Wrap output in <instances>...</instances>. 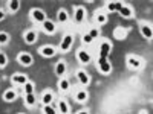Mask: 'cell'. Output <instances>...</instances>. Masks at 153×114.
Returning <instances> with one entry per match:
<instances>
[{
    "instance_id": "cell-16",
    "label": "cell",
    "mask_w": 153,
    "mask_h": 114,
    "mask_svg": "<svg viewBox=\"0 0 153 114\" xmlns=\"http://www.w3.org/2000/svg\"><path fill=\"white\" fill-rule=\"evenodd\" d=\"M109 53H110V43L104 41L103 44H101L100 55H101V58H107V56H109Z\"/></svg>"
},
{
    "instance_id": "cell-11",
    "label": "cell",
    "mask_w": 153,
    "mask_h": 114,
    "mask_svg": "<svg viewBox=\"0 0 153 114\" xmlns=\"http://www.w3.org/2000/svg\"><path fill=\"white\" fill-rule=\"evenodd\" d=\"M76 78H78L80 84H83V85H87L89 82H91V78H89V75L84 70H78V72H76Z\"/></svg>"
},
{
    "instance_id": "cell-4",
    "label": "cell",
    "mask_w": 153,
    "mask_h": 114,
    "mask_svg": "<svg viewBox=\"0 0 153 114\" xmlns=\"http://www.w3.org/2000/svg\"><path fill=\"white\" fill-rule=\"evenodd\" d=\"M31 17H32V20L37 21V23H43V21L46 20V14H45L42 9H37V8L31 11Z\"/></svg>"
},
{
    "instance_id": "cell-19",
    "label": "cell",
    "mask_w": 153,
    "mask_h": 114,
    "mask_svg": "<svg viewBox=\"0 0 153 114\" xmlns=\"http://www.w3.org/2000/svg\"><path fill=\"white\" fill-rule=\"evenodd\" d=\"M54 100V94L51 91H45L43 96H42V104L43 105H51V102Z\"/></svg>"
},
{
    "instance_id": "cell-18",
    "label": "cell",
    "mask_w": 153,
    "mask_h": 114,
    "mask_svg": "<svg viewBox=\"0 0 153 114\" xmlns=\"http://www.w3.org/2000/svg\"><path fill=\"white\" fill-rule=\"evenodd\" d=\"M118 12H120V14H121L124 18H132V17H133V11H132V8L126 6V5H123V8H121Z\"/></svg>"
},
{
    "instance_id": "cell-23",
    "label": "cell",
    "mask_w": 153,
    "mask_h": 114,
    "mask_svg": "<svg viewBox=\"0 0 153 114\" xmlns=\"http://www.w3.org/2000/svg\"><path fill=\"white\" fill-rule=\"evenodd\" d=\"M25 102H26V105H28V107H34V105H35V102H37L35 94H34V93H32V94H25Z\"/></svg>"
},
{
    "instance_id": "cell-7",
    "label": "cell",
    "mask_w": 153,
    "mask_h": 114,
    "mask_svg": "<svg viewBox=\"0 0 153 114\" xmlns=\"http://www.w3.org/2000/svg\"><path fill=\"white\" fill-rule=\"evenodd\" d=\"M126 62L130 69H141V61H139L138 58H135V56H132V55H129L126 58Z\"/></svg>"
},
{
    "instance_id": "cell-27",
    "label": "cell",
    "mask_w": 153,
    "mask_h": 114,
    "mask_svg": "<svg viewBox=\"0 0 153 114\" xmlns=\"http://www.w3.org/2000/svg\"><path fill=\"white\" fill-rule=\"evenodd\" d=\"M43 113L45 114H57V111L52 105H43Z\"/></svg>"
},
{
    "instance_id": "cell-14",
    "label": "cell",
    "mask_w": 153,
    "mask_h": 114,
    "mask_svg": "<svg viewBox=\"0 0 153 114\" xmlns=\"http://www.w3.org/2000/svg\"><path fill=\"white\" fill-rule=\"evenodd\" d=\"M65 73H66V64L63 61L57 62V64H55V75L58 76V78H63Z\"/></svg>"
},
{
    "instance_id": "cell-25",
    "label": "cell",
    "mask_w": 153,
    "mask_h": 114,
    "mask_svg": "<svg viewBox=\"0 0 153 114\" xmlns=\"http://www.w3.org/2000/svg\"><path fill=\"white\" fill-rule=\"evenodd\" d=\"M123 8V3L121 2H112V3H107V9L110 11V12H113V11H120Z\"/></svg>"
},
{
    "instance_id": "cell-2",
    "label": "cell",
    "mask_w": 153,
    "mask_h": 114,
    "mask_svg": "<svg viewBox=\"0 0 153 114\" xmlns=\"http://www.w3.org/2000/svg\"><path fill=\"white\" fill-rule=\"evenodd\" d=\"M98 69H100V72L103 75H109L112 72V66H110V62L107 61V58H100L98 59Z\"/></svg>"
},
{
    "instance_id": "cell-17",
    "label": "cell",
    "mask_w": 153,
    "mask_h": 114,
    "mask_svg": "<svg viewBox=\"0 0 153 114\" xmlns=\"http://www.w3.org/2000/svg\"><path fill=\"white\" fill-rule=\"evenodd\" d=\"M12 82L14 84H19V85H25L28 82V78L25 75H20V73H17V75H14L12 76Z\"/></svg>"
},
{
    "instance_id": "cell-31",
    "label": "cell",
    "mask_w": 153,
    "mask_h": 114,
    "mask_svg": "<svg viewBox=\"0 0 153 114\" xmlns=\"http://www.w3.org/2000/svg\"><path fill=\"white\" fill-rule=\"evenodd\" d=\"M83 41H84L86 44H91L94 40H92V37L89 35V34H84V35H83Z\"/></svg>"
},
{
    "instance_id": "cell-22",
    "label": "cell",
    "mask_w": 153,
    "mask_h": 114,
    "mask_svg": "<svg viewBox=\"0 0 153 114\" xmlns=\"http://www.w3.org/2000/svg\"><path fill=\"white\" fill-rule=\"evenodd\" d=\"M57 18H58L60 23H66V21L69 20V15H68V12H66L65 9H60V11L57 12Z\"/></svg>"
},
{
    "instance_id": "cell-8",
    "label": "cell",
    "mask_w": 153,
    "mask_h": 114,
    "mask_svg": "<svg viewBox=\"0 0 153 114\" xmlns=\"http://www.w3.org/2000/svg\"><path fill=\"white\" fill-rule=\"evenodd\" d=\"M76 58H78L80 64H89V62H91V55H89L86 50H78V52H76Z\"/></svg>"
},
{
    "instance_id": "cell-30",
    "label": "cell",
    "mask_w": 153,
    "mask_h": 114,
    "mask_svg": "<svg viewBox=\"0 0 153 114\" xmlns=\"http://www.w3.org/2000/svg\"><path fill=\"white\" fill-rule=\"evenodd\" d=\"M97 21H98V24H106L107 17H106L104 14H98V15H97Z\"/></svg>"
},
{
    "instance_id": "cell-34",
    "label": "cell",
    "mask_w": 153,
    "mask_h": 114,
    "mask_svg": "<svg viewBox=\"0 0 153 114\" xmlns=\"http://www.w3.org/2000/svg\"><path fill=\"white\" fill-rule=\"evenodd\" d=\"M76 114H89V111H87V110H81V111H78Z\"/></svg>"
},
{
    "instance_id": "cell-6",
    "label": "cell",
    "mask_w": 153,
    "mask_h": 114,
    "mask_svg": "<svg viewBox=\"0 0 153 114\" xmlns=\"http://www.w3.org/2000/svg\"><path fill=\"white\" fill-rule=\"evenodd\" d=\"M42 28H43V31H45L46 34H51V35H52V34L55 32V23L46 18V20L42 23Z\"/></svg>"
},
{
    "instance_id": "cell-9",
    "label": "cell",
    "mask_w": 153,
    "mask_h": 114,
    "mask_svg": "<svg viewBox=\"0 0 153 114\" xmlns=\"http://www.w3.org/2000/svg\"><path fill=\"white\" fill-rule=\"evenodd\" d=\"M40 55L45 56V58H51V56H54L55 55V49L52 46H43L40 49Z\"/></svg>"
},
{
    "instance_id": "cell-3",
    "label": "cell",
    "mask_w": 153,
    "mask_h": 114,
    "mask_svg": "<svg viewBox=\"0 0 153 114\" xmlns=\"http://www.w3.org/2000/svg\"><path fill=\"white\" fill-rule=\"evenodd\" d=\"M72 43H74V37L71 34H66L65 38H63V41H61V44H60L61 52H68V50L71 49V46H72Z\"/></svg>"
},
{
    "instance_id": "cell-13",
    "label": "cell",
    "mask_w": 153,
    "mask_h": 114,
    "mask_svg": "<svg viewBox=\"0 0 153 114\" xmlns=\"http://www.w3.org/2000/svg\"><path fill=\"white\" fill-rule=\"evenodd\" d=\"M87 97H89V94H87L86 90H78V91L75 93V100L78 104H84L86 100H87Z\"/></svg>"
},
{
    "instance_id": "cell-28",
    "label": "cell",
    "mask_w": 153,
    "mask_h": 114,
    "mask_svg": "<svg viewBox=\"0 0 153 114\" xmlns=\"http://www.w3.org/2000/svg\"><path fill=\"white\" fill-rule=\"evenodd\" d=\"M6 64H8V56L3 53V52H0V67H6Z\"/></svg>"
},
{
    "instance_id": "cell-5",
    "label": "cell",
    "mask_w": 153,
    "mask_h": 114,
    "mask_svg": "<svg viewBox=\"0 0 153 114\" xmlns=\"http://www.w3.org/2000/svg\"><path fill=\"white\" fill-rule=\"evenodd\" d=\"M25 43H28V44H34L37 41V38H38V34L35 29H29L28 32H25Z\"/></svg>"
},
{
    "instance_id": "cell-10",
    "label": "cell",
    "mask_w": 153,
    "mask_h": 114,
    "mask_svg": "<svg viewBox=\"0 0 153 114\" xmlns=\"http://www.w3.org/2000/svg\"><path fill=\"white\" fill-rule=\"evenodd\" d=\"M86 17V9L83 6H76L75 8V21L76 23H81Z\"/></svg>"
},
{
    "instance_id": "cell-12",
    "label": "cell",
    "mask_w": 153,
    "mask_h": 114,
    "mask_svg": "<svg viewBox=\"0 0 153 114\" xmlns=\"http://www.w3.org/2000/svg\"><path fill=\"white\" fill-rule=\"evenodd\" d=\"M17 99V91L12 90V88H9V90H6L3 93V100L5 102H12V100Z\"/></svg>"
},
{
    "instance_id": "cell-24",
    "label": "cell",
    "mask_w": 153,
    "mask_h": 114,
    "mask_svg": "<svg viewBox=\"0 0 153 114\" xmlns=\"http://www.w3.org/2000/svg\"><path fill=\"white\" fill-rule=\"evenodd\" d=\"M58 110L61 114H69V105L66 100H60V104H58Z\"/></svg>"
},
{
    "instance_id": "cell-15",
    "label": "cell",
    "mask_w": 153,
    "mask_h": 114,
    "mask_svg": "<svg viewBox=\"0 0 153 114\" xmlns=\"http://www.w3.org/2000/svg\"><path fill=\"white\" fill-rule=\"evenodd\" d=\"M141 34H143L144 38H147V40H152L153 38V31H152V28L149 26V24H143L141 26Z\"/></svg>"
},
{
    "instance_id": "cell-20",
    "label": "cell",
    "mask_w": 153,
    "mask_h": 114,
    "mask_svg": "<svg viewBox=\"0 0 153 114\" xmlns=\"http://www.w3.org/2000/svg\"><path fill=\"white\" fill-rule=\"evenodd\" d=\"M69 87H71V82H69L66 78H60V81H58V88H60L61 91H68Z\"/></svg>"
},
{
    "instance_id": "cell-33",
    "label": "cell",
    "mask_w": 153,
    "mask_h": 114,
    "mask_svg": "<svg viewBox=\"0 0 153 114\" xmlns=\"http://www.w3.org/2000/svg\"><path fill=\"white\" fill-rule=\"evenodd\" d=\"M5 20V11L0 9V21H3Z\"/></svg>"
},
{
    "instance_id": "cell-32",
    "label": "cell",
    "mask_w": 153,
    "mask_h": 114,
    "mask_svg": "<svg viewBox=\"0 0 153 114\" xmlns=\"http://www.w3.org/2000/svg\"><path fill=\"white\" fill-rule=\"evenodd\" d=\"M89 35H91V37H92V40H94V38H97V37L100 35V32H98V29H92L91 32H89Z\"/></svg>"
},
{
    "instance_id": "cell-21",
    "label": "cell",
    "mask_w": 153,
    "mask_h": 114,
    "mask_svg": "<svg viewBox=\"0 0 153 114\" xmlns=\"http://www.w3.org/2000/svg\"><path fill=\"white\" fill-rule=\"evenodd\" d=\"M8 8L11 12H17L20 9V0H9L8 2Z\"/></svg>"
},
{
    "instance_id": "cell-1",
    "label": "cell",
    "mask_w": 153,
    "mask_h": 114,
    "mask_svg": "<svg viewBox=\"0 0 153 114\" xmlns=\"http://www.w3.org/2000/svg\"><path fill=\"white\" fill-rule=\"evenodd\" d=\"M17 61L20 62L22 66L29 67V66H32L34 58H32V55H31V53H28V52H20V53L17 55Z\"/></svg>"
},
{
    "instance_id": "cell-26",
    "label": "cell",
    "mask_w": 153,
    "mask_h": 114,
    "mask_svg": "<svg viewBox=\"0 0 153 114\" xmlns=\"http://www.w3.org/2000/svg\"><path fill=\"white\" fill-rule=\"evenodd\" d=\"M23 87H25V94H32V93H34V84H32V82L28 81Z\"/></svg>"
},
{
    "instance_id": "cell-29",
    "label": "cell",
    "mask_w": 153,
    "mask_h": 114,
    "mask_svg": "<svg viewBox=\"0 0 153 114\" xmlns=\"http://www.w3.org/2000/svg\"><path fill=\"white\" fill-rule=\"evenodd\" d=\"M8 41H9V34L0 32V44H6Z\"/></svg>"
}]
</instances>
